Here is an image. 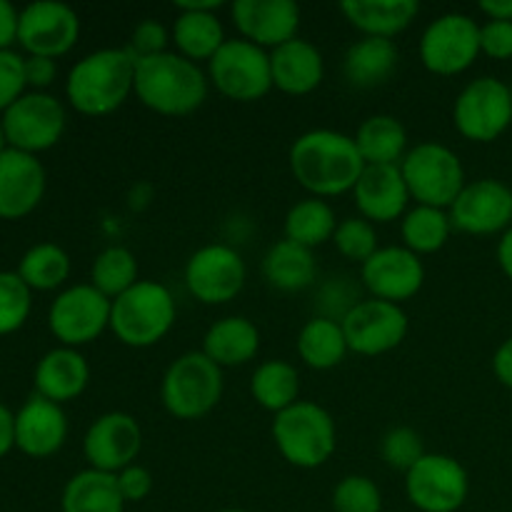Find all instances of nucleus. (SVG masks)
I'll return each mask as SVG.
<instances>
[{
  "label": "nucleus",
  "instance_id": "nucleus-1",
  "mask_svg": "<svg viewBox=\"0 0 512 512\" xmlns=\"http://www.w3.org/2000/svg\"><path fill=\"white\" fill-rule=\"evenodd\" d=\"M288 165L300 188L308 190L310 198L320 200L353 193L365 170L353 135L328 128L298 135L290 145Z\"/></svg>",
  "mask_w": 512,
  "mask_h": 512
},
{
  "label": "nucleus",
  "instance_id": "nucleus-2",
  "mask_svg": "<svg viewBox=\"0 0 512 512\" xmlns=\"http://www.w3.org/2000/svg\"><path fill=\"white\" fill-rule=\"evenodd\" d=\"M208 73L175 50L140 58L135 63L133 95L153 113L183 118L208 100Z\"/></svg>",
  "mask_w": 512,
  "mask_h": 512
},
{
  "label": "nucleus",
  "instance_id": "nucleus-3",
  "mask_svg": "<svg viewBox=\"0 0 512 512\" xmlns=\"http://www.w3.org/2000/svg\"><path fill=\"white\" fill-rule=\"evenodd\" d=\"M135 58L123 48H100L80 58L65 80V98L70 108L88 118L115 113L135 88Z\"/></svg>",
  "mask_w": 512,
  "mask_h": 512
},
{
  "label": "nucleus",
  "instance_id": "nucleus-4",
  "mask_svg": "<svg viewBox=\"0 0 512 512\" xmlns=\"http://www.w3.org/2000/svg\"><path fill=\"white\" fill-rule=\"evenodd\" d=\"M178 318L173 293L158 280H138L128 293L113 300L110 333L123 345L145 350L165 340Z\"/></svg>",
  "mask_w": 512,
  "mask_h": 512
},
{
  "label": "nucleus",
  "instance_id": "nucleus-5",
  "mask_svg": "<svg viewBox=\"0 0 512 512\" xmlns=\"http://www.w3.org/2000/svg\"><path fill=\"white\" fill-rule=\"evenodd\" d=\"M273 443L288 465L298 470L323 468L338 448V428L323 405L298 400L275 415Z\"/></svg>",
  "mask_w": 512,
  "mask_h": 512
},
{
  "label": "nucleus",
  "instance_id": "nucleus-6",
  "mask_svg": "<svg viewBox=\"0 0 512 512\" xmlns=\"http://www.w3.org/2000/svg\"><path fill=\"white\" fill-rule=\"evenodd\" d=\"M223 388V368L203 350H190L168 365L160 380V400L173 418L200 420L218 408Z\"/></svg>",
  "mask_w": 512,
  "mask_h": 512
},
{
  "label": "nucleus",
  "instance_id": "nucleus-7",
  "mask_svg": "<svg viewBox=\"0 0 512 512\" xmlns=\"http://www.w3.org/2000/svg\"><path fill=\"white\" fill-rule=\"evenodd\" d=\"M400 173H403L415 205H430V208L443 210L455 203L460 190L468 183L458 153L435 140H425V143L410 148L400 163Z\"/></svg>",
  "mask_w": 512,
  "mask_h": 512
},
{
  "label": "nucleus",
  "instance_id": "nucleus-8",
  "mask_svg": "<svg viewBox=\"0 0 512 512\" xmlns=\"http://www.w3.org/2000/svg\"><path fill=\"white\" fill-rule=\"evenodd\" d=\"M208 80L223 98L255 103L273 90L270 53L243 38H228L210 58Z\"/></svg>",
  "mask_w": 512,
  "mask_h": 512
},
{
  "label": "nucleus",
  "instance_id": "nucleus-9",
  "mask_svg": "<svg viewBox=\"0 0 512 512\" xmlns=\"http://www.w3.org/2000/svg\"><path fill=\"white\" fill-rule=\"evenodd\" d=\"M453 125L470 143H493L512 125L510 85L493 75L473 80L453 105Z\"/></svg>",
  "mask_w": 512,
  "mask_h": 512
},
{
  "label": "nucleus",
  "instance_id": "nucleus-10",
  "mask_svg": "<svg viewBox=\"0 0 512 512\" xmlns=\"http://www.w3.org/2000/svg\"><path fill=\"white\" fill-rule=\"evenodd\" d=\"M0 120L8 148L38 155L60 143L68 125V113L55 95L28 90L0 115Z\"/></svg>",
  "mask_w": 512,
  "mask_h": 512
},
{
  "label": "nucleus",
  "instance_id": "nucleus-11",
  "mask_svg": "<svg viewBox=\"0 0 512 512\" xmlns=\"http://www.w3.org/2000/svg\"><path fill=\"white\" fill-rule=\"evenodd\" d=\"M110 310L113 300L90 283L70 285L50 303L48 328L60 345L78 350L110 330Z\"/></svg>",
  "mask_w": 512,
  "mask_h": 512
},
{
  "label": "nucleus",
  "instance_id": "nucleus-12",
  "mask_svg": "<svg viewBox=\"0 0 512 512\" xmlns=\"http://www.w3.org/2000/svg\"><path fill=\"white\" fill-rule=\"evenodd\" d=\"M420 63L433 75H460L480 55V25L465 13H445L420 35Z\"/></svg>",
  "mask_w": 512,
  "mask_h": 512
},
{
  "label": "nucleus",
  "instance_id": "nucleus-13",
  "mask_svg": "<svg viewBox=\"0 0 512 512\" xmlns=\"http://www.w3.org/2000/svg\"><path fill=\"white\" fill-rule=\"evenodd\" d=\"M405 495L420 512H458L470 495V475L453 455L425 453L405 473Z\"/></svg>",
  "mask_w": 512,
  "mask_h": 512
},
{
  "label": "nucleus",
  "instance_id": "nucleus-14",
  "mask_svg": "<svg viewBox=\"0 0 512 512\" xmlns=\"http://www.w3.org/2000/svg\"><path fill=\"white\" fill-rule=\"evenodd\" d=\"M245 280L243 255L225 243L203 245L185 263V288L203 305L230 303L243 293Z\"/></svg>",
  "mask_w": 512,
  "mask_h": 512
},
{
  "label": "nucleus",
  "instance_id": "nucleus-15",
  "mask_svg": "<svg viewBox=\"0 0 512 512\" xmlns=\"http://www.w3.org/2000/svg\"><path fill=\"white\" fill-rule=\"evenodd\" d=\"M343 333L350 353L375 358L398 348L408 338L410 320L403 305L385 303L378 298H363L343 318Z\"/></svg>",
  "mask_w": 512,
  "mask_h": 512
},
{
  "label": "nucleus",
  "instance_id": "nucleus-16",
  "mask_svg": "<svg viewBox=\"0 0 512 512\" xmlns=\"http://www.w3.org/2000/svg\"><path fill=\"white\" fill-rule=\"evenodd\" d=\"M80 38V18L70 5L58 0H38L20 10L18 45L28 55L58 60L75 48Z\"/></svg>",
  "mask_w": 512,
  "mask_h": 512
},
{
  "label": "nucleus",
  "instance_id": "nucleus-17",
  "mask_svg": "<svg viewBox=\"0 0 512 512\" xmlns=\"http://www.w3.org/2000/svg\"><path fill=\"white\" fill-rule=\"evenodd\" d=\"M453 230L465 235H503L512 228V188L503 180L480 178L465 183L448 208Z\"/></svg>",
  "mask_w": 512,
  "mask_h": 512
},
{
  "label": "nucleus",
  "instance_id": "nucleus-18",
  "mask_svg": "<svg viewBox=\"0 0 512 512\" xmlns=\"http://www.w3.org/2000/svg\"><path fill=\"white\" fill-rule=\"evenodd\" d=\"M143 450V428L123 410H113L90 423L83 438V455L88 465L100 473L118 475L138 460Z\"/></svg>",
  "mask_w": 512,
  "mask_h": 512
},
{
  "label": "nucleus",
  "instance_id": "nucleus-19",
  "mask_svg": "<svg viewBox=\"0 0 512 512\" xmlns=\"http://www.w3.org/2000/svg\"><path fill=\"white\" fill-rule=\"evenodd\" d=\"M360 283L370 298L403 305L423 290L425 265L405 245H385L360 265Z\"/></svg>",
  "mask_w": 512,
  "mask_h": 512
},
{
  "label": "nucleus",
  "instance_id": "nucleus-20",
  "mask_svg": "<svg viewBox=\"0 0 512 512\" xmlns=\"http://www.w3.org/2000/svg\"><path fill=\"white\" fill-rule=\"evenodd\" d=\"M230 18L240 38L268 53L298 38L300 8L293 0H235Z\"/></svg>",
  "mask_w": 512,
  "mask_h": 512
},
{
  "label": "nucleus",
  "instance_id": "nucleus-21",
  "mask_svg": "<svg viewBox=\"0 0 512 512\" xmlns=\"http://www.w3.org/2000/svg\"><path fill=\"white\" fill-rule=\"evenodd\" d=\"M220 0H178L173 28H170V43L175 53L193 63H210L215 53L225 45V30L218 20Z\"/></svg>",
  "mask_w": 512,
  "mask_h": 512
},
{
  "label": "nucleus",
  "instance_id": "nucleus-22",
  "mask_svg": "<svg viewBox=\"0 0 512 512\" xmlns=\"http://www.w3.org/2000/svg\"><path fill=\"white\" fill-rule=\"evenodd\" d=\"M45 185L48 175L38 155L5 150L0 155V218H28L43 200Z\"/></svg>",
  "mask_w": 512,
  "mask_h": 512
},
{
  "label": "nucleus",
  "instance_id": "nucleus-23",
  "mask_svg": "<svg viewBox=\"0 0 512 512\" xmlns=\"http://www.w3.org/2000/svg\"><path fill=\"white\" fill-rule=\"evenodd\" d=\"M70 433L63 405L30 395L15 413V448L35 460L50 458L65 445Z\"/></svg>",
  "mask_w": 512,
  "mask_h": 512
},
{
  "label": "nucleus",
  "instance_id": "nucleus-24",
  "mask_svg": "<svg viewBox=\"0 0 512 512\" xmlns=\"http://www.w3.org/2000/svg\"><path fill=\"white\" fill-rule=\"evenodd\" d=\"M355 208L360 218L373 225L403 220L410 198L400 165H365L358 185L353 188Z\"/></svg>",
  "mask_w": 512,
  "mask_h": 512
},
{
  "label": "nucleus",
  "instance_id": "nucleus-25",
  "mask_svg": "<svg viewBox=\"0 0 512 512\" xmlns=\"http://www.w3.org/2000/svg\"><path fill=\"white\" fill-rule=\"evenodd\" d=\"M35 395L50 400V403H73L85 393L90 383V365L85 355L75 348L48 350L38 360L33 373Z\"/></svg>",
  "mask_w": 512,
  "mask_h": 512
},
{
  "label": "nucleus",
  "instance_id": "nucleus-26",
  "mask_svg": "<svg viewBox=\"0 0 512 512\" xmlns=\"http://www.w3.org/2000/svg\"><path fill=\"white\" fill-rule=\"evenodd\" d=\"M270 70H273V88L293 98H303L323 83L325 60L310 40L293 38L290 43L270 50Z\"/></svg>",
  "mask_w": 512,
  "mask_h": 512
},
{
  "label": "nucleus",
  "instance_id": "nucleus-27",
  "mask_svg": "<svg viewBox=\"0 0 512 512\" xmlns=\"http://www.w3.org/2000/svg\"><path fill=\"white\" fill-rule=\"evenodd\" d=\"M340 13L363 38L393 40L415 23L420 5L418 0H345Z\"/></svg>",
  "mask_w": 512,
  "mask_h": 512
},
{
  "label": "nucleus",
  "instance_id": "nucleus-28",
  "mask_svg": "<svg viewBox=\"0 0 512 512\" xmlns=\"http://www.w3.org/2000/svg\"><path fill=\"white\" fill-rule=\"evenodd\" d=\"M260 350V330L245 315L215 320L203 338V353L218 368H240L255 360Z\"/></svg>",
  "mask_w": 512,
  "mask_h": 512
},
{
  "label": "nucleus",
  "instance_id": "nucleus-29",
  "mask_svg": "<svg viewBox=\"0 0 512 512\" xmlns=\"http://www.w3.org/2000/svg\"><path fill=\"white\" fill-rule=\"evenodd\" d=\"M263 278L270 288L280 293H300L315 285L318 278V263L313 250L303 248L290 240H278L270 245L263 258Z\"/></svg>",
  "mask_w": 512,
  "mask_h": 512
},
{
  "label": "nucleus",
  "instance_id": "nucleus-30",
  "mask_svg": "<svg viewBox=\"0 0 512 512\" xmlns=\"http://www.w3.org/2000/svg\"><path fill=\"white\" fill-rule=\"evenodd\" d=\"M398 68V48L393 40L360 38L345 50L343 73L353 88H378Z\"/></svg>",
  "mask_w": 512,
  "mask_h": 512
},
{
  "label": "nucleus",
  "instance_id": "nucleus-31",
  "mask_svg": "<svg viewBox=\"0 0 512 512\" xmlns=\"http://www.w3.org/2000/svg\"><path fill=\"white\" fill-rule=\"evenodd\" d=\"M60 512H125L115 475L93 468L75 473L60 495Z\"/></svg>",
  "mask_w": 512,
  "mask_h": 512
},
{
  "label": "nucleus",
  "instance_id": "nucleus-32",
  "mask_svg": "<svg viewBox=\"0 0 512 512\" xmlns=\"http://www.w3.org/2000/svg\"><path fill=\"white\" fill-rule=\"evenodd\" d=\"M365 165H400L408 155V130L395 115L378 113L360 123L353 135Z\"/></svg>",
  "mask_w": 512,
  "mask_h": 512
},
{
  "label": "nucleus",
  "instance_id": "nucleus-33",
  "mask_svg": "<svg viewBox=\"0 0 512 512\" xmlns=\"http://www.w3.org/2000/svg\"><path fill=\"white\" fill-rule=\"evenodd\" d=\"M295 350H298L300 360L310 370H320V373L338 368L345 360V355L350 353L343 325L335 323V320L320 318V315H315L313 320H308L300 328Z\"/></svg>",
  "mask_w": 512,
  "mask_h": 512
},
{
  "label": "nucleus",
  "instance_id": "nucleus-34",
  "mask_svg": "<svg viewBox=\"0 0 512 512\" xmlns=\"http://www.w3.org/2000/svg\"><path fill=\"white\" fill-rule=\"evenodd\" d=\"M250 395L268 413H283L300 400L298 368L288 360H265L250 378Z\"/></svg>",
  "mask_w": 512,
  "mask_h": 512
},
{
  "label": "nucleus",
  "instance_id": "nucleus-35",
  "mask_svg": "<svg viewBox=\"0 0 512 512\" xmlns=\"http://www.w3.org/2000/svg\"><path fill=\"white\" fill-rule=\"evenodd\" d=\"M283 228L285 240L315 250L325 243H333L338 218H335V210L330 208L328 200L305 198L288 210Z\"/></svg>",
  "mask_w": 512,
  "mask_h": 512
},
{
  "label": "nucleus",
  "instance_id": "nucleus-36",
  "mask_svg": "<svg viewBox=\"0 0 512 512\" xmlns=\"http://www.w3.org/2000/svg\"><path fill=\"white\" fill-rule=\"evenodd\" d=\"M453 223L448 210L430 208V205H415L400 220V238L403 245L415 255H433L448 245Z\"/></svg>",
  "mask_w": 512,
  "mask_h": 512
},
{
  "label": "nucleus",
  "instance_id": "nucleus-37",
  "mask_svg": "<svg viewBox=\"0 0 512 512\" xmlns=\"http://www.w3.org/2000/svg\"><path fill=\"white\" fill-rule=\"evenodd\" d=\"M70 268H73L70 255L60 245L38 243L25 250L15 273L30 290L48 293V290L63 288L65 280L70 278Z\"/></svg>",
  "mask_w": 512,
  "mask_h": 512
},
{
  "label": "nucleus",
  "instance_id": "nucleus-38",
  "mask_svg": "<svg viewBox=\"0 0 512 512\" xmlns=\"http://www.w3.org/2000/svg\"><path fill=\"white\" fill-rule=\"evenodd\" d=\"M138 280V260H135L133 250L123 248V245H110V248L100 250L90 265V285L108 300L128 293Z\"/></svg>",
  "mask_w": 512,
  "mask_h": 512
},
{
  "label": "nucleus",
  "instance_id": "nucleus-39",
  "mask_svg": "<svg viewBox=\"0 0 512 512\" xmlns=\"http://www.w3.org/2000/svg\"><path fill=\"white\" fill-rule=\"evenodd\" d=\"M33 310V290L20 280L18 273L0 270V338L13 335L28 323Z\"/></svg>",
  "mask_w": 512,
  "mask_h": 512
},
{
  "label": "nucleus",
  "instance_id": "nucleus-40",
  "mask_svg": "<svg viewBox=\"0 0 512 512\" xmlns=\"http://www.w3.org/2000/svg\"><path fill=\"white\" fill-rule=\"evenodd\" d=\"M333 245L345 260L363 265L365 260H370L380 250L378 230H375V225L370 220L360 218V215L345 218L335 228Z\"/></svg>",
  "mask_w": 512,
  "mask_h": 512
},
{
  "label": "nucleus",
  "instance_id": "nucleus-41",
  "mask_svg": "<svg viewBox=\"0 0 512 512\" xmlns=\"http://www.w3.org/2000/svg\"><path fill=\"white\" fill-rule=\"evenodd\" d=\"M333 512H383V493L368 475H345L333 488Z\"/></svg>",
  "mask_w": 512,
  "mask_h": 512
},
{
  "label": "nucleus",
  "instance_id": "nucleus-42",
  "mask_svg": "<svg viewBox=\"0 0 512 512\" xmlns=\"http://www.w3.org/2000/svg\"><path fill=\"white\" fill-rule=\"evenodd\" d=\"M380 455H383V463L388 468L408 473L425 455V443L418 430L408 428V425H398V428H390L383 435V440H380Z\"/></svg>",
  "mask_w": 512,
  "mask_h": 512
},
{
  "label": "nucleus",
  "instance_id": "nucleus-43",
  "mask_svg": "<svg viewBox=\"0 0 512 512\" xmlns=\"http://www.w3.org/2000/svg\"><path fill=\"white\" fill-rule=\"evenodd\" d=\"M360 293L358 288H355L353 278H345V275H340V278H330L328 283L320 285L318 290V315L320 318H328V320H335V323H343L345 315L350 313V310L355 308V305L360 303Z\"/></svg>",
  "mask_w": 512,
  "mask_h": 512
},
{
  "label": "nucleus",
  "instance_id": "nucleus-44",
  "mask_svg": "<svg viewBox=\"0 0 512 512\" xmlns=\"http://www.w3.org/2000/svg\"><path fill=\"white\" fill-rule=\"evenodd\" d=\"M28 93V83H25V58L20 53L10 50H0V115L20 98Z\"/></svg>",
  "mask_w": 512,
  "mask_h": 512
},
{
  "label": "nucleus",
  "instance_id": "nucleus-45",
  "mask_svg": "<svg viewBox=\"0 0 512 512\" xmlns=\"http://www.w3.org/2000/svg\"><path fill=\"white\" fill-rule=\"evenodd\" d=\"M170 45V30L165 28L158 20L148 18L143 23L135 25L133 35H130L128 50L135 55V58H150V55L168 53Z\"/></svg>",
  "mask_w": 512,
  "mask_h": 512
},
{
  "label": "nucleus",
  "instance_id": "nucleus-46",
  "mask_svg": "<svg viewBox=\"0 0 512 512\" xmlns=\"http://www.w3.org/2000/svg\"><path fill=\"white\" fill-rule=\"evenodd\" d=\"M480 53L493 60L512 58V23L505 20H488L480 25Z\"/></svg>",
  "mask_w": 512,
  "mask_h": 512
},
{
  "label": "nucleus",
  "instance_id": "nucleus-47",
  "mask_svg": "<svg viewBox=\"0 0 512 512\" xmlns=\"http://www.w3.org/2000/svg\"><path fill=\"white\" fill-rule=\"evenodd\" d=\"M115 480H118V490L120 495H123L125 505L143 503V500L153 493V473L138 463L120 470V473L115 475Z\"/></svg>",
  "mask_w": 512,
  "mask_h": 512
},
{
  "label": "nucleus",
  "instance_id": "nucleus-48",
  "mask_svg": "<svg viewBox=\"0 0 512 512\" xmlns=\"http://www.w3.org/2000/svg\"><path fill=\"white\" fill-rule=\"evenodd\" d=\"M58 78V65L50 58H38V55H28L25 58V83L28 88L45 93V88L55 83Z\"/></svg>",
  "mask_w": 512,
  "mask_h": 512
},
{
  "label": "nucleus",
  "instance_id": "nucleus-49",
  "mask_svg": "<svg viewBox=\"0 0 512 512\" xmlns=\"http://www.w3.org/2000/svg\"><path fill=\"white\" fill-rule=\"evenodd\" d=\"M18 15L13 3L0 0V50H10V45L18 43Z\"/></svg>",
  "mask_w": 512,
  "mask_h": 512
},
{
  "label": "nucleus",
  "instance_id": "nucleus-50",
  "mask_svg": "<svg viewBox=\"0 0 512 512\" xmlns=\"http://www.w3.org/2000/svg\"><path fill=\"white\" fill-rule=\"evenodd\" d=\"M493 373L500 385L512 390V338L503 340L493 355Z\"/></svg>",
  "mask_w": 512,
  "mask_h": 512
},
{
  "label": "nucleus",
  "instance_id": "nucleus-51",
  "mask_svg": "<svg viewBox=\"0 0 512 512\" xmlns=\"http://www.w3.org/2000/svg\"><path fill=\"white\" fill-rule=\"evenodd\" d=\"M15 448V413L0 403V458Z\"/></svg>",
  "mask_w": 512,
  "mask_h": 512
},
{
  "label": "nucleus",
  "instance_id": "nucleus-52",
  "mask_svg": "<svg viewBox=\"0 0 512 512\" xmlns=\"http://www.w3.org/2000/svg\"><path fill=\"white\" fill-rule=\"evenodd\" d=\"M480 13L488 15V20H505L512 23V0H483Z\"/></svg>",
  "mask_w": 512,
  "mask_h": 512
},
{
  "label": "nucleus",
  "instance_id": "nucleus-53",
  "mask_svg": "<svg viewBox=\"0 0 512 512\" xmlns=\"http://www.w3.org/2000/svg\"><path fill=\"white\" fill-rule=\"evenodd\" d=\"M498 265H500V270L505 273V278L512 283V228L508 230V233L500 235V240H498Z\"/></svg>",
  "mask_w": 512,
  "mask_h": 512
},
{
  "label": "nucleus",
  "instance_id": "nucleus-54",
  "mask_svg": "<svg viewBox=\"0 0 512 512\" xmlns=\"http://www.w3.org/2000/svg\"><path fill=\"white\" fill-rule=\"evenodd\" d=\"M8 150V138H5V128H3V120H0V155Z\"/></svg>",
  "mask_w": 512,
  "mask_h": 512
},
{
  "label": "nucleus",
  "instance_id": "nucleus-55",
  "mask_svg": "<svg viewBox=\"0 0 512 512\" xmlns=\"http://www.w3.org/2000/svg\"><path fill=\"white\" fill-rule=\"evenodd\" d=\"M218 512H250V510H243V508H223V510H218Z\"/></svg>",
  "mask_w": 512,
  "mask_h": 512
},
{
  "label": "nucleus",
  "instance_id": "nucleus-56",
  "mask_svg": "<svg viewBox=\"0 0 512 512\" xmlns=\"http://www.w3.org/2000/svg\"><path fill=\"white\" fill-rule=\"evenodd\" d=\"M510 95H512V83H510Z\"/></svg>",
  "mask_w": 512,
  "mask_h": 512
}]
</instances>
